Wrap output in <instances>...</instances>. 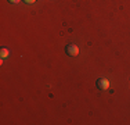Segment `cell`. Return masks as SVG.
<instances>
[{"label":"cell","instance_id":"obj_1","mask_svg":"<svg viewBox=\"0 0 130 125\" xmlns=\"http://www.w3.org/2000/svg\"><path fill=\"white\" fill-rule=\"evenodd\" d=\"M65 53L69 57H76L79 54V47L76 45H73V43H69V45L65 46Z\"/></svg>","mask_w":130,"mask_h":125},{"label":"cell","instance_id":"obj_2","mask_svg":"<svg viewBox=\"0 0 130 125\" xmlns=\"http://www.w3.org/2000/svg\"><path fill=\"white\" fill-rule=\"evenodd\" d=\"M95 85H97V88L100 90H108L109 89V81L105 79V78H98Z\"/></svg>","mask_w":130,"mask_h":125},{"label":"cell","instance_id":"obj_3","mask_svg":"<svg viewBox=\"0 0 130 125\" xmlns=\"http://www.w3.org/2000/svg\"><path fill=\"white\" fill-rule=\"evenodd\" d=\"M8 54H10V52H8V49H6V47H2V49H0V56H2V58H6V57H8Z\"/></svg>","mask_w":130,"mask_h":125},{"label":"cell","instance_id":"obj_4","mask_svg":"<svg viewBox=\"0 0 130 125\" xmlns=\"http://www.w3.org/2000/svg\"><path fill=\"white\" fill-rule=\"evenodd\" d=\"M24 3H26V4H33V3L36 2V0H22Z\"/></svg>","mask_w":130,"mask_h":125},{"label":"cell","instance_id":"obj_5","mask_svg":"<svg viewBox=\"0 0 130 125\" xmlns=\"http://www.w3.org/2000/svg\"><path fill=\"white\" fill-rule=\"evenodd\" d=\"M10 3H13V4H17V3H20V0H8Z\"/></svg>","mask_w":130,"mask_h":125}]
</instances>
